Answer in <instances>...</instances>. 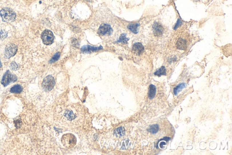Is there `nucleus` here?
Wrapping results in <instances>:
<instances>
[{
    "label": "nucleus",
    "mask_w": 232,
    "mask_h": 155,
    "mask_svg": "<svg viewBox=\"0 0 232 155\" xmlns=\"http://www.w3.org/2000/svg\"><path fill=\"white\" fill-rule=\"evenodd\" d=\"M113 32V29L110 25L103 24L100 25L99 29V33L101 35H110Z\"/></svg>",
    "instance_id": "nucleus-7"
},
{
    "label": "nucleus",
    "mask_w": 232,
    "mask_h": 155,
    "mask_svg": "<svg viewBox=\"0 0 232 155\" xmlns=\"http://www.w3.org/2000/svg\"><path fill=\"white\" fill-rule=\"evenodd\" d=\"M17 47L14 44H9L7 46L5 50V57L7 59H10L12 56H14L17 53Z\"/></svg>",
    "instance_id": "nucleus-6"
},
{
    "label": "nucleus",
    "mask_w": 232,
    "mask_h": 155,
    "mask_svg": "<svg viewBox=\"0 0 232 155\" xmlns=\"http://www.w3.org/2000/svg\"><path fill=\"white\" fill-rule=\"evenodd\" d=\"M55 85V81L54 77L51 75H49L44 78L42 83V87L44 90L49 91L52 90Z\"/></svg>",
    "instance_id": "nucleus-4"
},
{
    "label": "nucleus",
    "mask_w": 232,
    "mask_h": 155,
    "mask_svg": "<svg viewBox=\"0 0 232 155\" xmlns=\"http://www.w3.org/2000/svg\"><path fill=\"white\" fill-rule=\"evenodd\" d=\"M60 54L59 52H57V53H55L54 55V56H53L52 58L49 61V62L51 63H54L55 62H56L59 59V57H60Z\"/></svg>",
    "instance_id": "nucleus-20"
},
{
    "label": "nucleus",
    "mask_w": 232,
    "mask_h": 155,
    "mask_svg": "<svg viewBox=\"0 0 232 155\" xmlns=\"http://www.w3.org/2000/svg\"><path fill=\"white\" fill-rule=\"evenodd\" d=\"M140 26V25L138 23H134L128 25V29L131 32H133L134 34H137L139 32V28Z\"/></svg>",
    "instance_id": "nucleus-12"
},
{
    "label": "nucleus",
    "mask_w": 232,
    "mask_h": 155,
    "mask_svg": "<svg viewBox=\"0 0 232 155\" xmlns=\"http://www.w3.org/2000/svg\"><path fill=\"white\" fill-rule=\"evenodd\" d=\"M0 15L4 22H13L16 18V14L10 8H2L0 11Z\"/></svg>",
    "instance_id": "nucleus-1"
},
{
    "label": "nucleus",
    "mask_w": 232,
    "mask_h": 155,
    "mask_svg": "<svg viewBox=\"0 0 232 155\" xmlns=\"http://www.w3.org/2000/svg\"><path fill=\"white\" fill-rule=\"evenodd\" d=\"M11 68L12 70H17L18 68V66L16 63L13 62L11 64Z\"/></svg>",
    "instance_id": "nucleus-21"
},
{
    "label": "nucleus",
    "mask_w": 232,
    "mask_h": 155,
    "mask_svg": "<svg viewBox=\"0 0 232 155\" xmlns=\"http://www.w3.org/2000/svg\"><path fill=\"white\" fill-rule=\"evenodd\" d=\"M159 125L157 124H154L150 126V127L149 128L147 131L151 134H155L158 132V131H159Z\"/></svg>",
    "instance_id": "nucleus-18"
},
{
    "label": "nucleus",
    "mask_w": 232,
    "mask_h": 155,
    "mask_svg": "<svg viewBox=\"0 0 232 155\" xmlns=\"http://www.w3.org/2000/svg\"><path fill=\"white\" fill-rule=\"evenodd\" d=\"M103 49L102 46L94 47L89 45L83 46L81 49L82 52L84 53H90L93 52H97Z\"/></svg>",
    "instance_id": "nucleus-9"
},
{
    "label": "nucleus",
    "mask_w": 232,
    "mask_h": 155,
    "mask_svg": "<svg viewBox=\"0 0 232 155\" xmlns=\"http://www.w3.org/2000/svg\"><path fill=\"white\" fill-rule=\"evenodd\" d=\"M187 87V84L183 83L179 84L177 86H176L175 88H174L173 91H174V94L177 95L180 91L182 90V89L185 88Z\"/></svg>",
    "instance_id": "nucleus-15"
},
{
    "label": "nucleus",
    "mask_w": 232,
    "mask_h": 155,
    "mask_svg": "<svg viewBox=\"0 0 232 155\" xmlns=\"http://www.w3.org/2000/svg\"><path fill=\"white\" fill-rule=\"evenodd\" d=\"M41 39L44 44L50 45L54 42V36L51 31L45 30L42 33Z\"/></svg>",
    "instance_id": "nucleus-5"
},
{
    "label": "nucleus",
    "mask_w": 232,
    "mask_h": 155,
    "mask_svg": "<svg viewBox=\"0 0 232 155\" xmlns=\"http://www.w3.org/2000/svg\"><path fill=\"white\" fill-rule=\"evenodd\" d=\"M17 76L12 74V73L10 72V70H8L4 74L1 80V83L4 87H6L10 83L17 81Z\"/></svg>",
    "instance_id": "nucleus-3"
},
{
    "label": "nucleus",
    "mask_w": 232,
    "mask_h": 155,
    "mask_svg": "<svg viewBox=\"0 0 232 155\" xmlns=\"http://www.w3.org/2000/svg\"><path fill=\"white\" fill-rule=\"evenodd\" d=\"M157 91V88L154 85H150L149 87V91H148V97L149 99H152L155 96Z\"/></svg>",
    "instance_id": "nucleus-13"
},
{
    "label": "nucleus",
    "mask_w": 232,
    "mask_h": 155,
    "mask_svg": "<svg viewBox=\"0 0 232 155\" xmlns=\"http://www.w3.org/2000/svg\"><path fill=\"white\" fill-rule=\"evenodd\" d=\"M167 74V72H166V69L164 66H162L161 68H159L155 72L154 75L155 76H161L162 75H166Z\"/></svg>",
    "instance_id": "nucleus-16"
},
{
    "label": "nucleus",
    "mask_w": 232,
    "mask_h": 155,
    "mask_svg": "<svg viewBox=\"0 0 232 155\" xmlns=\"http://www.w3.org/2000/svg\"><path fill=\"white\" fill-rule=\"evenodd\" d=\"M176 46L178 49L185 50L187 48V42L184 39L180 38L176 43Z\"/></svg>",
    "instance_id": "nucleus-11"
},
{
    "label": "nucleus",
    "mask_w": 232,
    "mask_h": 155,
    "mask_svg": "<svg viewBox=\"0 0 232 155\" xmlns=\"http://www.w3.org/2000/svg\"><path fill=\"white\" fill-rule=\"evenodd\" d=\"M181 25L182 21H181V20H180V19H178L177 21V22H176V24L175 25V27H174V30H176V29H177L179 27H180Z\"/></svg>",
    "instance_id": "nucleus-22"
},
{
    "label": "nucleus",
    "mask_w": 232,
    "mask_h": 155,
    "mask_svg": "<svg viewBox=\"0 0 232 155\" xmlns=\"http://www.w3.org/2000/svg\"><path fill=\"white\" fill-rule=\"evenodd\" d=\"M125 129L123 127H120L117 129L114 132V134L117 137L120 138L121 136H123L125 134Z\"/></svg>",
    "instance_id": "nucleus-17"
},
{
    "label": "nucleus",
    "mask_w": 232,
    "mask_h": 155,
    "mask_svg": "<svg viewBox=\"0 0 232 155\" xmlns=\"http://www.w3.org/2000/svg\"><path fill=\"white\" fill-rule=\"evenodd\" d=\"M133 50L135 53L138 55H140L143 52L144 47L143 46L140 42L134 43L133 46Z\"/></svg>",
    "instance_id": "nucleus-10"
},
{
    "label": "nucleus",
    "mask_w": 232,
    "mask_h": 155,
    "mask_svg": "<svg viewBox=\"0 0 232 155\" xmlns=\"http://www.w3.org/2000/svg\"><path fill=\"white\" fill-rule=\"evenodd\" d=\"M152 31L154 35L156 36H160L162 35L164 32L163 26L160 23L155 22L152 26Z\"/></svg>",
    "instance_id": "nucleus-8"
},
{
    "label": "nucleus",
    "mask_w": 232,
    "mask_h": 155,
    "mask_svg": "<svg viewBox=\"0 0 232 155\" xmlns=\"http://www.w3.org/2000/svg\"><path fill=\"white\" fill-rule=\"evenodd\" d=\"M61 142L65 148H71L75 146L77 140L74 135L71 133H67L62 136Z\"/></svg>",
    "instance_id": "nucleus-2"
},
{
    "label": "nucleus",
    "mask_w": 232,
    "mask_h": 155,
    "mask_svg": "<svg viewBox=\"0 0 232 155\" xmlns=\"http://www.w3.org/2000/svg\"><path fill=\"white\" fill-rule=\"evenodd\" d=\"M1 60H0V67H1Z\"/></svg>",
    "instance_id": "nucleus-23"
},
{
    "label": "nucleus",
    "mask_w": 232,
    "mask_h": 155,
    "mask_svg": "<svg viewBox=\"0 0 232 155\" xmlns=\"http://www.w3.org/2000/svg\"><path fill=\"white\" fill-rule=\"evenodd\" d=\"M129 40V39L127 37V35L125 33H123L121 35L119 38L117 40V42L123 44H127Z\"/></svg>",
    "instance_id": "nucleus-19"
},
{
    "label": "nucleus",
    "mask_w": 232,
    "mask_h": 155,
    "mask_svg": "<svg viewBox=\"0 0 232 155\" xmlns=\"http://www.w3.org/2000/svg\"><path fill=\"white\" fill-rule=\"evenodd\" d=\"M23 90L22 86L20 85H15L10 89V92L12 93H21Z\"/></svg>",
    "instance_id": "nucleus-14"
}]
</instances>
